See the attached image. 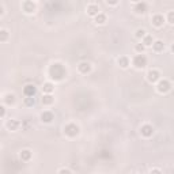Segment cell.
<instances>
[{"mask_svg":"<svg viewBox=\"0 0 174 174\" xmlns=\"http://www.w3.org/2000/svg\"><path fill=\"white\" fill-rule=\"evenodd\" d=\"M49 75H51V78L53 80H61L65 76V68L61 64L56 63L49 68Z\"/></svg>","mask_w":174,"mask_h":174,"instance_id":"6da1fadb","label":"cell"},{"mask_svg":"<svg viewBox=\"0 0 174 174\" xmlns=\"http://www.w3.org/2000/svg\"><path fill=\"white\" fill-rule=\"evenodd\" d=\"M64 132H65L67 136L74 138V136H76V135L79 133V128H78V125H75V124H68L67 127L64 128Z\"/></svg>","mask_w":174,"mask_h":174,"instance_id":"7a4b0ae2","label":"cell"},{"mask_svg":"<svg viewBox=\"0 0 174 174\" xmlns=\"http://www.w3.org/2000/svg\"><path fill=\"white\" fill-rule=\"evenodd\" d=\"M147 64V57L144 55H138L136 57L133 59V65L136 68H143L146 67Z\"/></svg>","mask_w":174,"mask_h":174,"instance_id":"3957f363","label":"cell"},{"mask_svg":"<svg viewBox=\"0 0 174 174\" xmlns=\"http://www.w3.org/2000/svg\"><path fill=\"white\" fill-rule=\"evenodd\" d=\"M36 91H37V88L34 84H26L23 88V94L26 95V97H34V95H36Z\"/></svg>","mask_w":174,"mask_h":174,"instance_id":"277c9868","label":"cell"},{"mask_svg":"<svg viewBox=\"0 0 174 174\" xmlns=\"http://www.w3.org/2000/svg\"><path fill=\"white\" fill-rule=\"evenodd\" d=\"M170 82L169 80H161L158 83V91L159 93H167L170 90Z\"/></svg>","mask_w":174,"mask_h":174,"instance_id":"5b68a950","label":"cell"},{"mask_svg":"<svg viewBox=\"0 0 174 174\" xmlns=\"http://www.w3.org/2000/svg\"><path fill=\"white\" fill-rule=\"evenodd\" d=\"M23 10L27 14H32V12L36 11V4H34V1L33 0H27V1H25L23 3Z\"/></svg>","mask_w":174,"mask_h":174,"instance_id":"8992f818","label":"cell"},{"mask_svg":"<svg viewBox=\"0 0 174 174\" xmlns=\"http://www.w3.org/2000/svg\"><path fill=\"white\" fill-rule=\"evenodd\" d=\"M140 132H142L143 136L150 138V136H152V133H154V128L151 127V125H143L142 129H140Z\"/></svg>","mask_w":174,"mask_h":174,"instance_id":"52a82bcc","label":"cell"},{"mask_svg":"<svg viewBox=\"0 0 174 174\" xmlns=\"http://www.w3.org/2000/svg\"><path fill=\"white\" fill-rule=\"evenodd\" d=\"M135 11L138 14H144L147 11V4L144 1H139L136 6H135Z\"/></svg>","mask_w":174,"mask_h":174,"instance_id":"ba28073f","label":"cell"},{"mask_svg":"<svg viewBox=\"0 0 174 174\" xmlns=\"http://www.w3.org/2000/svg\"><path fill=\"white\" fill-rule=\"evenodd\" d=\"M99 8H98V6H95V4H91V6H88L87 7V14L88 15H91V16H95V15H98L99 14Z\"/></svg>","mask_w":174,"mask_h":174,"instance_id":"9c48e42d","label":"cell"},{"mask_svg":"<svg viewBox=\"0 0 174 174\" xmlns=\"http://www.w3.org/2000/svg\"><path fill=\"white\" fill-rule=\"evenodd\" d=\"M159 72L158 71H150L148 72V74H147V78H148V80H150V82H152V83H154V82H156V80L159 79Z\"/></svg>","mask_w":174,"mask_h":174,"instance_id":"30bf717a","label":"cell"},{"mask_svg":"<svg viewBox=\"0 0 174 174\" xmlns=\"http://www.w3.org/2000/svg\"><path fill=\"white\" fill-rule=\"evenodd\" d=\"M41 120H42L44 123H51L52 120H53V113H51V112H44L42 114H41Z\"/></svg>","mask_w":174,"mask_h":174,"instance_id":"8fae6325","label":"cell"},{"mask_svg":"<svg viewBox=\"0 0 174 174\" xmlns=\"http://www.w3.org/2000/svg\"><path fill=\"white\" fill-rule=\"evenodd\" d=\"M163 22H165V19H163L162 15H155L154 18H152V23H154V26H156V27L162 26Z\"/></svg>","mask_w":174,"mask_h":174,"instance_id":"7c38bea8","label":"cell"},{"mask_svg":"<svg viewBox=\"0 0 174 174\" xmlns=\"http://www.w3.org/2000/svg\"><path fill=\"white\" fill-rule=\"evenodd\" d=\"M78 68H79V71L82 72V74H87V72H90L91 65L88 63H80Z\"/></svg>","mask_w":174,"mask_h":174,"instance_id":"4fadbf2b","label":"cell"},{"mask_svg":"<svg viewBox=\"0 0 174 174\" xmlns=\"http://www.w3.org/2000/svg\"><path fill=\"white\" fill-rule=\"evenodd\" d=\"M152 46H154L155 52H162L163 49H165V44H163L162 41H155V42L152 44Z\"/></svg>","mask_w":174,"mask_h":174,"instance_id":"5bb4252c","label":"cell"},{"mask_svg":"<svg viewBox=\"0 0 174 174\" xmlns=\"http://www.w3.org/2000/svg\"><path fill=\"white\" fill-rule=\"evenodd\" d=\"M18 127H19V123L16 121V120H10L7 123V128L10 130H15V129H18Z\"/></svg>","mask_w":174,"mask_h":174,"instance_id":"9a60e30c","label":"cell"},{"mask_svg":"<svg viewBox=\"0 0 174 174\" xmlns=\"http://www.w3.org/2000/svg\"><path fill=\"white\" fill-rule=\"evenodd\" d=\"M30 158H32V152L29 150H23L20 152V159H22V161H29Z\"/></svg>","mask_w":174,"mask_h":174,"instance_id":"2e32d148","label":"cell"},{"mask_svg":"<svg viewBox=\"0 0 174 174\" xmlns=\"http://www.w3.org/2000/svg\"><path fill=\"white\" fill-rule=\"evenodd\" d=\"M41 102L44 103V105H51L52 102H53V97H52V95H44L42 97V99H41Z\"/></svg>","mask_w":174,"mask_h":174,"instance_id":"e0dca14e","label":"cell"},{"mask_svg":"<svg viewBox=\"0 0 174 174\" xmlns=\"http://www.w3.org/2000/svg\"><path fill=\"white\" fill-rule=\"evenodd\" d=\"M105 20H106V16L103 15V14H98V15H95V22L99 25L105 23Z\"/></svg>","mask_w":174,"mask_h":174,"instance_id":"ac0fdd59","label":"cell"},{"mask_svg":"<svg viewBox=\"0 0 174 174\" xmlns=\"http://www.w3.org/2000/svg\"><path fill=\"white\" fill-rule=\"evenodd\" d=\"M119 64H120V65H121L123 68H125V67H128L129 61H128V59L125 57V56H123V57H120V59H119Z\"/></svg>","mask_w":174,"mask_h":174,"instance_id":"d6986e66","label":"cell"},{"mask_svg":"<svg viewBox=\"0 0 174 174\" xmlns=\"http://www.w3.org/2000/svg\"><path fill=\"white\" fill-rule=\"evenodd\" d=\"M4 102L6 103H8V105H11V103H14L15 102V97L12 94H8V95H6V98H4Z\"/></svg>","mask_w":174,"mask_h":174,"instance_id":"ffe728a7","label":"cell"},{"mask_svg":"<svg viewBox=\"0 0 174 174\" xmlns=\"http://www.w3.org/2000/svg\"><path fill=\"white\" fill-rule=\"evenodd\" d=\"M42 90H44V93H52V91H53V84L52 83H45L44 84V87H42Z\"/></svg>","mask_w":174,"mask_h":174,"instance_id":"44dd1931","label":"cell"},{"mask_svg":"<svg viewBox=\"0 0 174 174\" xmlns=\"http://www.w3.org/2000/svg\"><path fill=\"white\" fill-rule=\"evenodd\" d=\"M143 44H144V46H150V45H152V37H151V36H146V37H144Z\"/></svg>","mask_w":174,"mask_h":174,"instance_id":"7402d4cb","label":"cell"},{"mask_svg":"<svg viewBox=\"0 0 174 174\" xmlns=\"http://www.w3.org/2000/svg\"><path fill=\"white\" fill-rule=\"evenodd\" d=\"M7 37H8V34L6 30H1V32H0V41H1V42H4V41L7 40Z\"/></svg>","mask_w":174,"mask_h":174,"instance_id":"603a6c76","label":"cell"},{"mask_svg":"<svg viewBox=\"0 0 174 174\" xmlns=\"http://www.w3.org/2000/svg\"><path fill=\"white\" fill-rule=\"evenodd\" d=\"M136 37H138V38H143V37H146V30L139 29L138 32H136Z\"/></svg>","mask_w":174,"mask_h":174,"instance_id":"cb8c5ba5","label":"cell"},{"mask_svg":"<svg viewBox=\"0 0 174 174\" xmlns=\"http://www.w3.org/2000/svg\"><path fill=\"white\" fill-rule=\"evenodd\" d=\"M25 103H26L27 106H33V105H34V98H33V97H27V98L25 99Z\"/></svg>","mask_w":174,"mask_h":174,"instance_id":"d4e9b609","label":"cell"},{"mask_svg":"<svg viewBox=\"0 0 174 174\" xmlns=\"http://www.w3.org/2000/svg\"><path fill=\"white\" fill-rule=\"evenodd\" d=\"M167 20H169L170 23H174V11L169 12V15H167Z\"/></svg>","mask_w":174,"mask_h":174,"instance_id":"484cf974","label":"cell"},{"mask_svg":"<svg viewBox=\"0 0 174 174\" xmlns=\"http://www.w3.org/2000/svg\"><path fill=\"white\" fill-rule=\"evenodd\" d=\"M136 51H138V52H143V51H144V45H143V44H138V45H136Z\"/></svg>","mask_w":174,"mask_h":174,"instance_id":"4316f807","label":"cell"},{"mask_svg":"<svg viewBox=\"0 0 174 174\" xmlns=\"http://www.w3.org/2000/svg\"><path fill=\"white\" fill-rule=\"evenodd\" d=\"M109 4H112V6H116V4L119 3V0H106Z\"/></svg>","mask_w":174,"mask_h":174,"instance_id":"83f0119b","label":"cell"},{"mask_svg":"<svg viewBox=\"0 0 174 174\" xmlns=\"http://www.w3.org/2000/svg\"><path fill=\"white\" fill-rule=\"evenodd\" d=\"M4 114H6V109H4V106H1V107H0V116L4 117Z\"/></svg>","mask_w":174,"mask_h":174,"instance_id":"f1b7e54d","label":"cell"},{"mask_svg":"<svg viewBox=\"0 0 174 174\" xmlns=\"http://www.w3.org/2000/svg\"><path fill=\"white\" fill-rule=\"evenodd\" d=\"M69 171H71V170H68V169H61L59 173H69Z\"/></svg>","mask_w":174,"mask_h":174,"instance_id":"f546056e","label":"cell"},{"mask_svg":"<svg viewBox=\"0 0 174 174\" xmlns=\"http://www.w3.org/2000/svg\"><path fill=\"white\" fill-rule=\"evenodd\" d=\"M171 52H173V53H174V44H173V45H171Z\"/></svg>","mask_w":174,"mask_h":174,"instance_id":"4dcf8cb0","label":"cell"},{"mask_svg":"<svg viewBox=\"0 0 174 174\" xmlns=\"http://www.w3.org/2000/svg\"><path fill=\"white\" fill-rule=\"evenodd\" d=\"M132 1H136V3H139V1H140V0H132Z\"/></svg>","mask_w":174,"mask_h":174,"instance_id":"1f68e13d","label":"cell"}]
</instances>
